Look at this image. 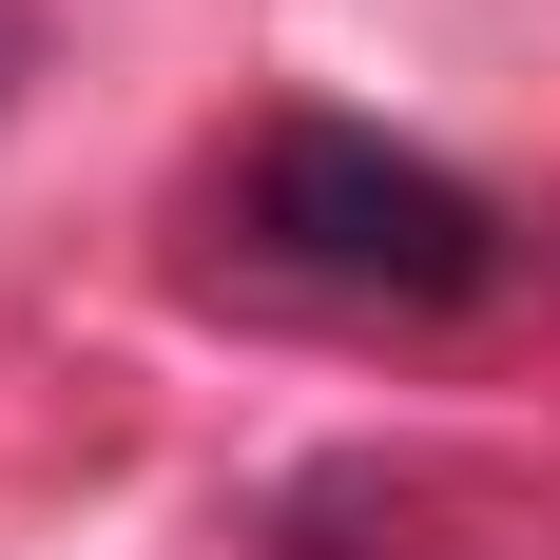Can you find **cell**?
<instances>
[{
	"instance_id": "1",
	"label": "cell",
	"mask_w": 560,
	"mask_h": 560,
	"mask_svg": "<svg viewBox=\"0 0 560 560\" xmlns=\"http://www.w3.org/2000/svg\"><path fill=\"white\" fill-rule=\"evenodd\" d=\"M232 232H252V271H310L348 310H464V290H503V213L445 155L368 136V116H271L232 155Z\"/></svg>"
}]
</instances>
